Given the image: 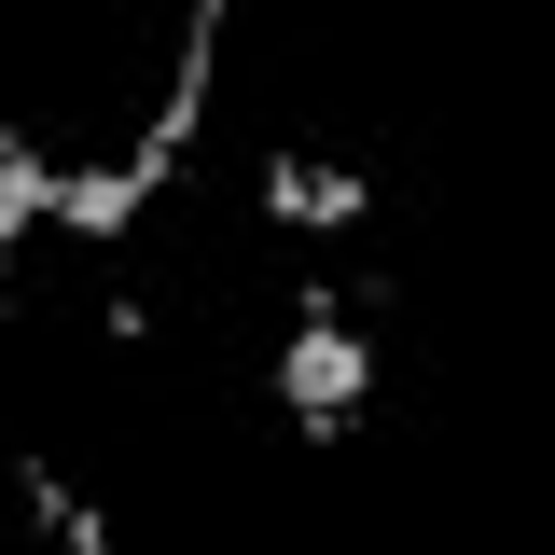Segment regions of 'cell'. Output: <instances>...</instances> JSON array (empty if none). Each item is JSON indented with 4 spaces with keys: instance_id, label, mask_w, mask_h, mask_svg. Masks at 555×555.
I'll list each match as a JSON object with an SVG mask.
<instances>
[{
    "instance_id": "cell-1",
    "label": "cell",
    "mask_w": 555,
    "mask_h": 555,
    "mask_svg": "<svg viewBox=\"0 0 555 555\" xmlns=\"http://www.w3.org/2000/svg\"><path fill=\"white\" fill-rule=\"evenodd\" d=\"M361 389H375V334H347L334 264H306L292 278V334H278V416L306 444H347L361 430Z\"/></svg>"
},
{
    "instance_id": "cell-2",
    "label": "cell",
    "mask_w": 555,
    "mask_h": 555,
    "mask_svg": "<svg viewBox=\"0 0 555 555\" xmlns=\"http://www.w3.org/2000/svg\"><path fill=\"white\" fill-rule=\"evenodd\" d=\"M250 195L278 208V222H292V236H306V250H334V236H361V181H347V167H306V153H264V181H250Z\"/></svg>"
},
{
    "instance_id": "cell-3",
    "label": "cell",
    "mask_w": 555,
    "mask_h": 555,
    "mask_svg": "<svg viewBox=\"0 0 555 555\" xmlns=\"http://www.w3.org/2000/svg\"><path fill=\"white\" fill-rule=\"evenodd\" d=\"M153 195H167V167H153V153H126V167H83V181L56 167V222H69V236H98V250H126Z\"/></svg>"
},
{
    "instance_id": "cell-4",
    "label": "cell",
    "mask_w": 555,
    "mask_h": 555,
    "mask_svg": "<svg viewBox=\"0 0 555 555\" xmlns=\"http://www.w3.org/2000/svg\"><path fill=\"white\" fill-rule=\"evenodd\" d=\"M0 459H14V430H0Z\"/></svg>"
}]
</instances>
